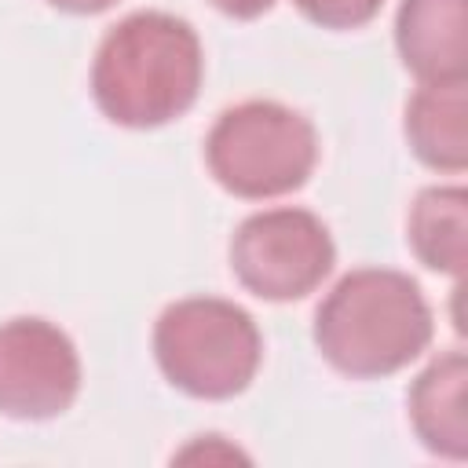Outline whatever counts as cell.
<instances>
[{"mask_svg": "<svg viewBox=\"0 0 468 468\" xmlns=\"http://www.w3.org/2000/svg\"><path fill=\"white\" fill-rule=\"evenodd\" d=\"M201 73V40L190 22L165 11H135L102 37L91 95L113 124L157 128L194 106Z\"/></svg>", "mask_w": 468, "mask_h": 468, "instance_id": "1", "label": "cell"}, {"mask_svg": "<svg viewBox=\"0 0 468 468\" xmlns=\"http://www.w3.org/2000/svg\"><path fill=\"white\" fill-rule=\"evenodd\" d=\"M314 344L333 369L355 380L388 377L431 344V307L410 274L362 267L322 300Z\"/></svg>", "mask_w": 468, "mask_h": 468, "instance_id": "2", "label": "cell"}, {"mask_svg": "<svg viewBox=\"0 0 468 468\" xmlns=\"http://www.w3.org/2000/svg\"><path fill=\"white\" fill-rule=\"evenodd\" d=\"M154 355L179 391L194 399H234L252 384L263 340L245 307L219 296H190L161 311Z\"/></svg>", "mask_w": 468, "mask_h": 468, "instance_id": "3", "label": "cell"}, {"mask_svg": "<svg viewBox=\"0 0 468 468\" xmlns=\"http://www.w3.org/2000/svg\"><path fill=\"white\" fill-rule=\"evenodd\" d=\"M208 172L234 197L263 201L292 194L318 161L314 124L271 99H249L223 110L205 139Z\"/></svg>", "mask_w": 468, "mask_h": 468, "instance_id": "4", "label": "cell"}, {"mask_svg": "<svg viewBox=\"0 0 468 468\" xmlns=\"http://www.w3.org/2000/svg\"><path fill=\"white\" fill-rule=\"evenodd\" d=\"M333 263V238L307 208L256 212L230 238V271L260 300H300L329 278Z\"/></svg>", "mask_w": 468, "mask_h": 468, "instance_id": "5", "label": "cell"}, {"mask_svg": "<svg viewBox=\"0 0 468 468\" xmlns=\"http://www.w3.org/2000/svg\"><path fill=\"white\" fill-rule=\"evenodd\" d=\"M80 391V358L73 340L44 318H11L0 325V413L15 420H48L73 406Z\"/></svg>", "mask_w": 468, "mask_h": 468, "instance_id": "6", "label": "cell"}, {"mask_svg": "<svg viewBox=\"0 0 468 468\" xmlns=\"http://www.w3.org/2000/svg\"><path fill=\"white\" fill-rule=\"evenodd\" d=\"M395 44L420 84L464 80L468 73V0H402Z\"/></svg>", "mask_w": 468, "mask_h": 468, "instance_id": "7", "label": "cell"}, {"mask_svg": "<svg viewBox=\"0 0 468 468\" xmlns=\"http://www.w3.org/2000/svg\"><path fill=\"white\" fill-rule=\"evenodd\" d=\"M468 358L461 351L439 355L410 388V420L417 439L450 461L468 457Z\"/></svg>", "mask_w": 468, "mask_h": 468, "instance_id": "8", "label": "cell"}, {"mask_svg": "<svg viewBox=\"0 0 468 468\" xmlns=\"http://www.w3.org/2000/svg\"><path fill=\"white\" fill-rule=\"evenodd\" d=\"M410 150L439 172H464L468 165V88L464 80L420 84L406 106Z\"/></svg>", "mask_w": 468, "mask_h": 468, "instance_id": "9", "label": "cell"}, {"mask_svg": "<svg viewBox=\"0 0 468 468\" xmlns=\"http://www.w3.org/2000/svg\"><path fill=\"white\" fill-rule=\"evenodd\" d=\"M406 238L413 256L450 278L464 274L468 263V194L464 186H428L417 194Z\"/></svg>", "mask_w": 468, "mask_h": 468, "instance_id": "10", "label": "cell"}, {"mask_svg": "<svg viewBox=\"0 0 468 468\" xmlns=\"http://www.w3.org/2000/svg\"><path fill=\"white\" fill-rule=\"evenodd\" d=\"M384 0H296V7L325 29H358L366 26Z\"/></svg>", "mask_w": 468, "mask_h": 468, "instance_id": "11", "label": "cell"}, {"mask_svg": "<svg viewBox=\"0 0 468 468\" xmlns=\"http://www.w3.org/2000/svg\"><path fill=\"white\" fill-rule=\"evenodd\" d=\"M208 4L230 18H260L263 11H271L274 0H208Z\"/></svg>", "mask_w": 468, "mask_h": 468, "instance_id": "12", "label": "cell"}, {"mask_svg": "<svg viewBox=\"0 0 468 468\" xmlns=\"http://www.w3.org/2000/svg\"><path fill=\"white\" fill-rule=\"evenodd\" d=\"M51 7H58V11H69V15H99V11H106L113 0H48Z\"/></svg>", "mask_w": 468, "mask_h": 468, "instance_id": "13", "label": "cell"}]
</instances>
